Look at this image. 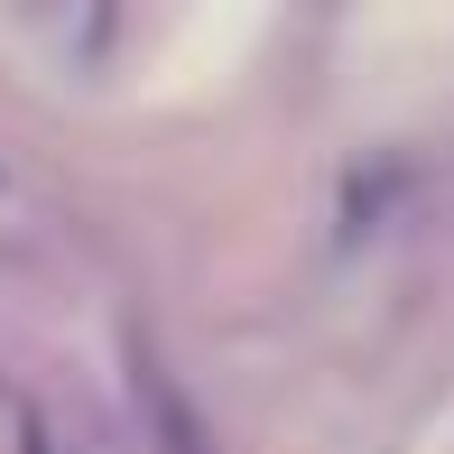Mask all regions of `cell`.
Here are the masks:
<instances>
[{
	"label": "cell",
	"instance_id": "6da1fadb",
	"mask_svg": "<svg viewBox=\"0 0 454 454\" xmlns=\"http://www.w3.org/2000/svg\"><path fill=\"white\" fill-rule=\"evenodd\" d=\"M158 454H223L214 436H204V418L176 399V389H158Z\"/></svg>",
	"mask_w": 454,
	"mask_h": 454
}]
</instances>
